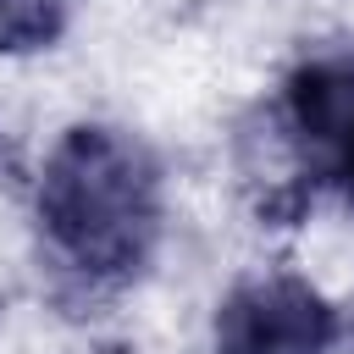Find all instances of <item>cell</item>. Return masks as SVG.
<instances>
[{
    "label": "cell",
    "instance_id": "6da1fadb",
    "mask_svg": "<svg viewBox=\"0 0 354 354\" xmlns=\"http://www.w3.org/2000/svg\"><path fill=\"white\" fill-rule=\"evenodd\" d=\"M39 227L83 277H133L160 238V177L144 144L83 122L39 166Z\"/></svg>",
    "mask_w": 354,
    "mask_h": 354
},
{
    "label": "cell",
    "instance_id": "7a4b0ae2",
    "mask_svg": "<svg viewBox=\"0 0 354 354\" xmlns=\"http://www.w3.org/2000/svg\"><path fill=\"white\" fill-rule=\"evenodd\" d=\"M210 343L216 354H326L337 343V310L304 277L266 271L216 304Z\"/></svg>",
    "mask_w": 354,
    "mask_h": 354
},
{
    "label": "cell",
    "instance_id": "3957f363",
    "mask_svg": "<svg viewBox=\"0 0 354 354\" xmlns=\"http://www.w3.org/2000/svg\"><path fill=\"white\" fill-rule=\"evenodd\" d=\"M288 127L321 160V171L354 194V50L315 55L288 77Z\"/></svg>",
    "mask_w": 354,
    "mask_h": 354
},
{
    "label": "cell",
    "instance_id": "277c9868",
    "mask_svg": "<svg viewBox=\"0 0 354 354\" xmlns=\"http://www.w3.org/2000/svg\"><path fill=\"white\" fill-rule=\"evenodd\" d=\"M72 0H0V50L28 55L61 39Z\"/></svg>",
    "mask_w": 354,
    "mask_h": 354
}]
</instances>
